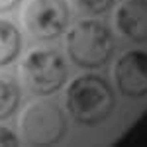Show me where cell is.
Returning <instances> with one entry per match:
<instances>
[{
    "label": "cell",
    "mask_w": 147,
    "mask_h": 147,
    "mask_svg": "<svg viewBox=\"0 0 147 147\" xmlns=\"http://www.w3.org/2000/svg\"><path fill=\"white\" fill-rule=\"evenodd\" d=\"M116 106L110 84L102 77L82 75L67 88V110L82 125H96L104 122Z\"/></svg>",
    "instance_id": "obj_1"
},
{
    "label": "cell",
    "mask_w": 147,
    "mask_h": 147,
    "mask_svg": "<svg viewBox=\"0 0 147 147\" xmlns=\"http://www.w3.org/2000/svg\"><path fill=\"white\" fill-rule=\"evenodd\" d=\"M114 47L110 30L100 22H80L67 35L69 57L82 69H98L108 63Z\"/></svg>",
    "instance_id": "obj_2"
},
{
    "label": "cell",
    "mask_w": 147,
    "mask_h": 147,
    "mask_svg": "<svg viewBox=\"0 0 147 147\" xmlns=\"http://www.w3.org/2000/svg\"><path fill=\"white\" fill-rule=\"evenodd\" d=\"M20 77L24 86L32 94H51L57 92L67 79V65L65 59L57 49L39 47L32 49L24 57L20 65Z\"/></svg>",
    "instance_id": "obj_3"
},
{
    "label": "cell",
    "mask_w": 147,
    "mask_h": 147,
    "mask_svg": "<svg viewBox=\"0 0 147 147\" xmlns=\"http://www.w3.org/2000/svg\"><path fill=\"white\" fill-rule=\"evenodd\" d=\"M20 131L28 145H53L67 134L65 114L55 102L37 100L24 110Z\"/></svg>",
    "instance_id": "obj_4"
},
{
    "label": "cell",
    "mask_w": 147,
    "mask_h": 147,
    "mask_svg": "<svg viewBox=\"0 0 147 147\" xmlns=\"http://www.w3.org/2000/svg\"><path fill=\"white\" fill-rule=\"evenodd\" d=\"M69 8L63 0H32L24 10V24L35 39H53L69 26Z\"/></svg>",
    "instance_id": "obj_5"
},
{
    "label": "cell",
    "mask_w": 147,
    "mask_h": 147,
    "mask_svg": "<svg viewBox=\"0 0 147 147\" xmlns=\"http://www.w3.org/2000/svg\"><path fill=\"white\" fill-rule=\"evenodd\" d=\"M114 80L127 98H141L147 94V53L139 49L125 51L116 61Z\"/></svg>",
    "instance_id": "obj_6"
},
{
    "label": "cell",
    "mask_w": 147,
    "mask_h": 147,
    "mask_svg": "<svg viewBox=\"0 0 147 147\" xmlns=\"http://www.w3.org/2000/svg\"><path fill=\"white\" fill-rule=\"evenodd\" d=\"M114 24L127 39L137 43L147 41V0H124L116 8Z\"/></svg>",
    "instance_id": "obj_7"
},
{
    "label": "cell",
    "mask_w": 147,
    "mask_h": 147,
    "mask_svg": "<svg viewBox=\"0 0 147 147\" xmlns=\"http://www.w3.org/2000/svg\"><path fill=\"white\" fill-rule=\"evenodd\" d=\"M22 49V35L14 24L0 20V67L10 65Z\"/></svg>",
    "instance_id": "obj_8"
},
{
    "label": "cell",
    "mask_w": 147,
    "mask_h": 147,
    "mask_svg": "<svg viewBox=\"0 0 147 147\" xmlns=\"http://www.w3.org/2000/svg\"><path fill=\"white\" fill-rule=\"evenodd\" d=\"M20 102V90L10 79L0 77V120L8 118L16 112Z\"/></svg>",
    "instance_id": "obj_9"
},
{
    "label": "cell",
    "mask_w": 147,
    "mask_h": 147,
    "mask_svg": "<svg viewBox=\"0 0 147 147\" xmlns=\"http://www.w3.org/2000/svg\"><path fill=\"white\" fill-rule=\"evenodd\" d=\"M114 0H71L80 14H102L112 6Z\"/></svg>",
    "instance_id": "obj_10"
},
{
    "label": "cell",
    "mask_w": 147,
    "mask_h": 147,
    "mask_svg": "<svg viewBox=\"0 0 147 147\" xmlns=\"http://www.w3.org/2000/svg\"><path fill=\"white\" fill-rule=\"evenodd\" d=\"M18 136H14L8 127L0 125V145H18Z\"/></svg>",
    "instance_id": "obj_11"
},
{
    "label": "cell",
    "mask_w": 147,
    "mask_h": 147,
    "mask_svg": "<svg viewBox=\"0 0 147 147\" xmlns=\"http://www.w3.org/2000/svg\"><path fill=\"white\" fill-rule=\"evenodd\" d=\"M20 4V0H0V12H10Z\"/></svg>",
    "instance_id": "obj_12"
}]
</instances>
